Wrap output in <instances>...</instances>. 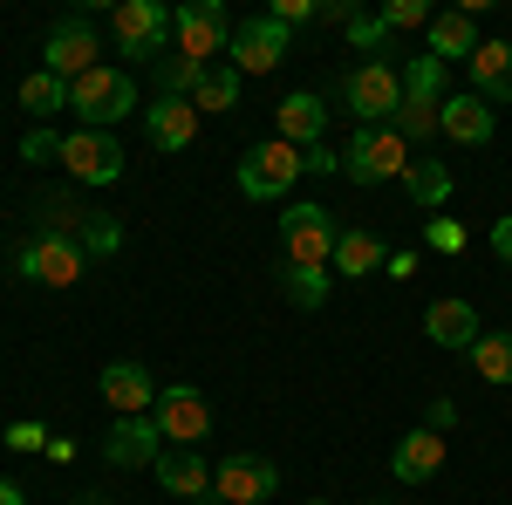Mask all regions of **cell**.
I'll list each match as a JSON object with an SVG mask.
<instances>
[{"mask_svg": "<svg viewBox=\"0 0 512 505\" xmlns=\"http://www.w3.org/2000/svg\"><path fill=\"white\" fill-rule=\"evenodd\" d=\"M69 110L82 117V130H110V123H123L137 110V76L103 62V69H89L82 82H69Z\"/></svg>", "mask_w": 512, "mask_h": 505, "instance_id": "1", "label": "cell"}, {"mask_svg": "<svg viewBox=\"0 0 512 505\" xmlns=\"http://www.w3.org/2000/svg\"><path fill=\"white\" fill-rule=\"evenodd\" d=\"M335 239H342V226H335V212L315 205V198H294L280 212V246H287L294 267H328L335 260Z\"/></svg>", "mask_w": 512, "mask_h": 505, "instance_id": "2", "label": "cell"}, {"mask_svg": "<svg viewBox=\"0 0 512 505\" xmlns=\"http://www.w3.org/2000/svg\"><path fill=\"white\" fill-rule=\"evenodd\" d=\"M294 178H301V151L280 144V137H267V144H253V151L239 157V198H253V205L287 198V192H294Z\"/></svg>", "mask_w": 512, "mask_h": 505, "instance_id": "3", "label": "cell"}, {"mask_svg": "<svg viewBox=\"0 0 512 505\" xmlns=\"http://www.w3.org/2000/svg\"><path fill=\"white\" fill-rule=\"evenodd\" d=\"M342 96H349V110L362 117V130H383L403 110V76H396L390 62H355L349 76H342Z\"/></svg>", "mask_w": 512, "mask_h": 505, "instance_id": "4", "label": "cell"}, {"mask_svg": "<svg viewBox=\"0 0 512 505\" xmlns=\"http://www.w3.org/2000/svg\"><path fill=\"white\" fill-rule=\"evenodd\" d=\"M41 69L62 76V82H82L89 69H103V35H96V21H82V14L55 21L48 41H41Z\"/></svg>", "mask_w": 512, "mask_h": 505, "instance_id": "5", "label": "cell"}, {"mask_svg": "<svg viewBox=\"0 0 512 505\" xmlns=\"http://www.w3.org/2000/svg\"><path fill=\"white\" fill-rule=\"evenodd\" d=\"M82 267H89V253H82L76 233H48V226H41V233L21 246V280H35V287H76Z\"/></svg>", "mask_w": 512, "mask_h": 505, "instance_id": "6", "label": "cell"}, {"mask_svg": "<svg viewBox=\"0 0 512 505\" xmlns=\"http://www.w3.org/2000/svg\"><path fill=\"white\" fill-rule=\"evenodd\" d=\"M342 171H349V185H383V178H403V171H410V144L396 137L390 123H383V130H355Z\"/></svg>", "mask_w": 512, "mask_h": 505, "instance_id": "7", "label": "cell"}, {"mask_svg": "<svg viewBox=\"0 0 512 505\" xmlns=\"http://www.w3.org/2000/svg\"><path fill=\"white\" fill-rule=\"evenodd\" d=\"M171 41H178V55L212 69V55H226V41H233V21L219 0H192V7H171Z\"/></svg>", "mask_w": 512, "mask_h": 505, "instance_id": "8", "label": "cell"}, {"mask_svg": "<svg viewBox=\"0 0 512 505\" xmlns=\"http://www.w3.org/2000/svg\"><path fill=\"white\" fill-rule=\"evenodd\" d=\"M287 48H294V35L280 28L274 14H253V21H239L233 41H226V55H233L239 76H274L280 62H287Z\"/></svg>", "mask_w": 512, "mask_h": 505, "instance_id": "9", "label": "cell"}, {"mask_svg": "<svg viewBox=\"0 0 512 505\" xmlns=\"http://www.w3.org/2000/svg\"><path fill=\"white\" fill-rule=\"evenodd\" d=\"M62 164H69L76 185H117L130 157H123V144L110 130H69V137H62Z\"/></svg>", "mask_w": 512, "mask_h": 505, "instance_id": "10", "label": "cell"}, {"mask_svg": "<svg viewBox=\"0 0 512 505\" xmlns=\"http://www.w3.org/2000/svg\"><path fill=\"white\" fill-rule=\"evenodd\" d=\"M151 417H158L164 444H185V451H198V437H212V403H205L192 383H164Z\"/></svg>", "mask_w": 512, "mask_h": 505, "instance_id": "11", "label": "cell"}, {"mask_svg": "<svg viewBox=\"0 0 512 505\" xmlns=\"http://www.w3.org/2000/svg\"><path fill=\"white\" fill-rule=\"evenodd\" d=\"M212 492H219V505H267L280 492V471L253 451H233L212 465Z\"/></svg>", "mask_w": 512, "mask_h": 505, "instance_id": "12", "label": "cell"}, {"mask_svg": "<svg viewBox=\"0 0 512 505\" xmlns=\"http://www.w3.org/2000/svg\"><path fill=\"white\" fill-rule=\"evenodd\" d=\"M110 28H117L123 55H137V62H158L164 41H171V7H164V0H123L117 14H110Z\"/></svg>", "mask_w": 512, "mask_h": 505, "instance_id": "13", "label": "cell"}, {"mask_svg": "<svg viewBox=\"0 0 512 505\" xmlns=\"http://www.w3.org/2000/svg\"><path fill=\"white\" fill-rule=\"evenodd\" d=\"M158 451H164L158 417H117V424H110V437H103V458H110L117 471H144V465H158Z\"/></svg>", "mask_w": 512, "mask_h": 505, "instance_id": "14", "label": "cell"}, {"mask_svg": "<svg viewBox=\"0 0 512 505\" xmlns=\"http://www.w3.org/2000/svg\"><path fill=\"white\" fill-rule=\"evenodd\" d=\"M437 471H444V437H437L431 424L403 430L396 451H390V478L396 485H424V478H437Z\"/></svg>", "mask_w": 512, "mask_h": 505, "instance_id": "15", "label": "cell"}, {"mask_svg": "<svg viewBox=\"0 0 512 505\" xmlns=\"http://www.w3.org/2000/svg\"><path fill=\"white\" fill-rule=\"evenodd\" d=\"M103 396H110L117 417H151L158 410V383H151L144 362H110L103 369Z\"/></svg>", "mask_w": 512, "mask_h": 505, "instance_id": "16", "label": "cell"}, {"mask_svg": "<svg viewBox=\"0 0 512 505\" xmlns=\"http://www.w3.org/2000/svg\"><path fill=\"white\" fill-rule=\"evenodd\" d=\"M280 144H294V151H315L321 144V130H328V103H321L315 89H294V96H280Z\"/></svg>", "mask_w": 512, "mask_h": 505, "instance_id": "17", "label": "cell"}, {"mask_svg": "<svg viewBox=\"0 0 512 505\" xmlns=\"http://www.w3.org/2000/svg\"><path fill=\"white\" fill-rule=\"evenodd\" d=\"M144 137H151L158 151H192V137H198L192 96H158V103L144 110Z\"/></svg>", "mask_w": 512, "mask_h": 505, "instance_id": "18", "label": "cell"}, {"mask_svg": "<svg viewBox=\"0 0 512 505\" xmlns=\"http://www.w3.org/2000/svg\"><path fill=\"white\" fill-rule=\"evenodd\" d=\"M158 485L164 492H171V499H205V492H212V465H205V458H198V451H185V444H164L158 451Z\"/></svg>", "mask_w": 512, "mask_h": 505, "instance_id": "19", "label": "cell"}, {"mask_svg": "<svg viewBox=\"0 0 512 505\" xmlns=\"http://www.w3.org/2000/svg\"><path fill=\"white\" fill-rule=\"evenodd\" d=\"M492 130H499V117H492V103L485 96H444V110H437V137H458V144H492Z\"/></svg>", "mask_w": 512, "mask_h": 505, "instance_id": "20", "label": "cell"}, {"mask_svg": "<svg viewBox=\"0 0 512 505\" xmlns=\"http://www.w3.org/2000/svg\"><path fill=\"white\" fill-rule=\"evenodd\" d=\"M424 335H431L437 349H465V355H472V342L485 335V328H478V308H472V301H451V294H444V301H431V308H424Z\"/></svg>", "mask_w": 512, "mask_h": 505, "instance_id": "21", "label": "cell"}, {"mask_svg": "<svg viewBox=\"0 0 512 505\" xmlns=\"http://www.w3.org/2000/svg\"><path fill=\"white\" fill-rule=\"evenodd\" d=\"M472 96H485V103H512V41H478Z\"/></svg>", "mask_w": 512, "mask_h": 505, "instance_id": "22", "label": "cell"}, {"mask_svg": "<svg viewBox=\"0 0 512 505\" xmlns=\"http://www.w3.org/2000/svg\"><path fill=\"white\" fill-rule=\"evenodd\" d=\"M431 55L444 62V69H451L458 55H465V62L478 55V21H472V7H444V14L431 21Z\"/></svg>", "mask_w": 512, "mask_h": 505, "instance_id": "23", "label": "cell"}, {"mask_svg": "<svg viewBox=\"0 0 512 505\" xmlns=\"http://www.w3.org/2000/svg\"><path fill=\"white\" fill-rule=\"evenodd\" d=\"M383 260H390V246L376 233H342L335 239V260H328V273H342V280H369V273H383Z\"/></svg>", "mask_w": 512, "mask_h": 505, "instance_id": "24", "label": "cell"}, {"mask_svg": "<svg viewBox=\"0 0 512 505\" xmlns=\"http://www.w3.org/2000/svg\"><path fill=\"white\" fill-rule=\"evenodd\" d=\"M328 287H335V273H328V267H294V260H280V294H287L301 314L328 308Z\"/></svg>", "mask_w": 512, "mask_h": 505, "instance_id": "25", "label": "cell"}, {"mask_svg": "<svg viewBox=\"0 0 512 505\" xmlns=\"http://www.w3.org/2000/svg\"><path fill=\"white\" fill-rule=\"evenodd\" d=\"M403 192H410V205L437 212V205L451 198V164H437V157H410V171H403Z\"/></svg>", "mask_w": 512, "mask_h": 505, "instance_id": "26", "label": "cell"}, {"mask_svg": "<svg viewBox=\"0 0 512 505\" xmlns=\"http://www.w3.org/2000/svg\"><path fill=\"white\" fill-rule=\"evenodd\" d=\"M472 369L485 383H506L512 389V328H485L472 342Z\"/></svg>", "mask_w": 512, "mask_h": 505, "instance_id": "27", "label": "cell"}, {"mask_svg": "<svg viewBox=\"0 0 512 505\" xmlns=\"http://www.w3.org/2000/svg\"><path fill=\"white\" fill-rule=\"evenodd\" d=\"M21 110H28V117H55V110H69V82L48 76V69H35V76L21 82Z\"/></svg>", "mask_w": 512, "mask_h": 505, "instance_id": "28", "label": "cell"}, {"mask_svg": "<svg viewBox=\"0 0 512 505\" xmlns=\"http://www.w3.org/2000/svg\"><path fill=\"white\" fill-rule=\"evenodd\" d=\"M403 96L444 103V62H437V55H410V62H403Z\"/></svg>", "mask_w": 512, "mask_h": 505, "instance_id": "29", "label": "cell"}, {"mask_svg": "<svg viewBox=\"0 0 512 505\" xmlns=\"http://www.w3.org/2000/svg\"><path fill=\"white\" fill-rule=\"evenodd\" d=\"M239 103V69L226 62V69H205L192 89V110H233Z\"/></svg>", "mask_w": 512, "mask_h": 505, "instance_id": "30", "label": "cell"}, {"mask_svg": "<svg viewBox=\"0 0 512 505\" xmlns=\"http://www.w3.org/2000/svg\"><path fill=\"white\" fill-rule=\"evenodd\" d=\"M437 110H444V103H417V96H403V110H396V137H403V144H431L437 137Z\"/></svg>", "mask_w": 512, "mask_h": 505, "instance_id": "31", "label": "cell"}, {"mask_svg": "<svg viewBox=\"0 0 512 505\" xmlns=\"http://www.w3.org/2000/svg\"><path fill=\"white\" fill-rule=\"evenodd\" d=\"M198 76H205V62H192V55H158V96H192Z\"/></svg>", "mask_w": 512, "mask_h": 505, "instance_id": "32", "label": "cell"}, {"mask_svg": "<svg viewBox=\"0 0 512 505\" xmlns=\"http://www.w3.org/2000/svg\"><path fill=\"white\" fill-rule=\"evenodd\" d=\"M76 233H82V253H117L123 246V226L110 219V212H82Z\"/></svg>", "mask_w": 512, "mask_h": 505, "instance_id": "33", "label": "cell"}, {"mask_svg": "<svg viewBox=\"0 0 512 505\" xmlns=\"http://www.w3.org/2000/svg\"><path fill=\"white\" fill-rule=\"evenodd\" d=\"M349 41L369 55V62H390V28H383V14H355V21H349Z\"/></svg>", "mask_w": 512, "mask_h": 505, "instance_id": "34", "label": "cell"}, {"mask_svg": "<svg viewBox=\"0 0 512 505\" xmlns=\"http://www.w3.org/2000/svg\"><path fill=\"white\" fill-rule=\"evenodd\" d=\"M437 21V7H424V0H390V7H383V28H390V35H403V28H431Z\"/></svg>", "mask_w": 512, "mask_h": 505, "instance_id": "35", "label": "cell"}, {"mask_svg": "<svg viewBox=\"0 0 512 505\" xmlns=\"http://www.w3.org/2000/svg\"><path fill=\"white\" fill-rule=\"evenodd\" d=\"M424 246L431 253H465V226L458 219H424Z\"/></svg>", "mask_w": 512, "mask_h": 505, "instance_id": "36", "label": "cell"}, {"mask_svg": "<svg viewBox=\"0 0 512 505\" xmlns=\"http://www.w3.org/2000/svg\"><path fill=\"white\" fill-rule=\"evenodd\" d=\"M48 157H62V137L41 123V130H28V137H21V164H48Z\"/></svg>", "mask_w": 512, "mask_h": 505, "instance_id": "37", "label": "cell"}, {"mask_svg": "<svg viewBox=\"0 0 512 505\" xmlns=\"http://www.w3.org/2000/svg\"><path fill=\"white\" fill-rule=\"evenodd\" d=\"M267 14H274L287 35H294V28H308V21H321V7H315V0H274Z\"/></svg>", "mask_w": 512, "mask_h": 505, "instance_id": "38", "label": "cell"}, {"mask_svg": "<svg viewBox=\"0 0 512 505\" xmlns=\"http://www.w3.org/2000/svg\"><path fill=\"white\" fill-rule=\"evenodd\" d=\"M7 451H48V430L41 424H7Z\"/></svg>", "mask_w": 512, "mask_h": 505, "instance_id": "39", "label": "cell"}, {"mask_svg": "<svg viewBox=\"0 0 512 505\" xmlns=\"http://www.w3.org/2000/svg\"><path fill=\"white\" fill-rule=\"evenodd\" d=\"M424 424H431L437 437H444V430L458 424V403H451V396H437V403H431V417H424Z\"/></svg>", "mask_w": 512, "mask_h": 505, "instance_id": "40", "label": "cell"}, {"mask_svg": "<svg viewBox=\"0 0 512 505\" xmlns=\"http://www.w3.org/2000/svg\"><path fill=\"white\" fill-rule=\"evenodd\" d=\"M301 171H342V157L328 151V144H315V151H301Z\"/></svg>", "mask_w": 512, "mask_h": 505, "instance_id": "41", "label": "cell"}, {"mask_svg": "<svg viewBox=\"0 0 512 505\" xmlns=\"http://www.w3.org/2000/svg\"><path fill=\"white\" fill-rule=\"evenodd\" d=\"M383 273H390V280H410V273H417V253H410V246H403V253H390V260H383Z\"/></svg>", "mask_w": 512, "mask_h": 505, "instance_id": "42", "label": "cell"}, {"mask_svg": "<svg viewBox=\"0 0 512 505\" xmlns=\"http://www.w3.org/2000/svg\"><path fill=\"white\" fill-rule=\"evenodd\" d=\"M355 14H362V7H355V0H328V7H321V21H335V28H349Z\"/></svg>", "mask_w": 512, "mask_h": 505, "instance_id": "43", "label": "cell"}, {"mask_svg": "<svg viewBox=\"0 0 512 505\" xmlns=\"http://www.w3.org/2000/svg\"><path fill=\"white\" fill-rule=\"evenodd\" d=\"M492 253H499V260H506V267H512V212H506V219H499V226H492Z\"/></svg>", "mask_w": 512, "mask_h": 505, "instance_id": "44", "label": "cell"}, {"mask_svg": "<svg viewBox=\"0 0 512 505\" xmlns=\"http://www.w3.org/2000/svg\"><path fill=\"white\" fill-rule=\"evenodd\" d=\"M0 505H28V499H21V485H14V478H0Z\"/></svg>", "mask_w": 512, "mask_h": 505, "instance_id": "45", "label": "cell"}, {"mask_svg": "<svg viewBox=\"0 0 512 505\" xmlns=\"http://www.w3.org/2000/svg\"><path fill=\"white\" fill-rule=\"evenodd\" d=\"M308 505H335V499H308Z\"/></svg>", "mask_w": 512, "mask_h": 505, "instance_id": "46", "label": "cell"}]
</instances>
